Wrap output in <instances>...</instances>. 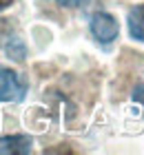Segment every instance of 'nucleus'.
<instances>
[{"label":"nucleus","instance_id":"6","mask_svg":"<svg viewBox=\"0 0 144 155\" xmlns=\"http://www.w3.org/2000/svg\"><path fill=\"white\" fill-rule=\"evenodd\" d=\"M133 102L142 104V109H144V84H140V87L133 89Z\"/></svg>","mask_w":144,"mask_h":155},{"label":"nucleus","instance_id":"4","mask_svg":"<svg viewBox=\"0 0 144 155\" xmlns=\"http://www.w3.org/2000/svg\"><path fill=\"white\" fill-rule=\"evenodd\" d=\"M129 33H131V38L144 42V2L135 5L131 11H129Z\"/></svg>","mask_w":144,"mask_h":155},{"label":"nucleus","instance_id":"3","mask_svg":"<svg viewBox=\"0 0 144 155\" xmlns=\"http://www.w3.org/2000/svg\"><path fill=\"white\" fill-rule=\"evenodd\" d=\"M33 151V140L29 135H5L0 137V155H29Z\"/></svg>","mask_w":144,"mask_h":155},{"label":"nucleus","instance_id":"2","mask_svg":"<svg viewBox=\"0 0 144 155\" xmlns=\"http://www.w3.org/2000/svg\"><path fill=\"white\" fill-rule=\"evenodd\" d=\"M89 29L91 36L102 45H111L113 40H118L120 36V25L109 11H95L89 20Z\"/></svg>","mask_w":144,"mask_h":155},{"label":"nucleus","instance_id":"1","mask_svg":"<svg viewBox=\"0 0 144 155\" xmlns=\"http://www.w3.org/2000/svg\"><path fill=\"white\" fill-rule=\"evenodd\" d=\"M27 95V82L18 71L0 64V102H22Z\"/></svg>","mask_w":144,"mask_h":155},{"label":"nucleus","instance_id":"7","mask_svg":"<svg viewBox=\"0 0 144 155\" xmlns=\"http://www.w3.org/2000/svg\"><path fill=\"white\" fill-rule=\"evenodd\" d=\"M55 2L62 7H84L89 0H55Z\"/></svg>","mask_w":144,"mask_h":155},{"label":"nucleus","instance_id":"8","mask_svg":"<svg viewBox=\"0 0 144 155\" xmlns=\"http://www.w3.org/2000/svg\"><path fill=\"white\" fill-rule=\"evenodd\" d=\"M13 2V0H0V11H2V9H7V7H9Z\"/></svg>","mask_w":144,"mask_h":155},{"label":"nucleus","instance_id":"5","mask_svg":"<svg viewBox=\"0 0 144 155\" xmlns=\"http://www.w3.org/2000/svg\"><path fill=\"white\" fill-rule=\"evenodd\" d=\"M5 51H7V55H11L13 60H25V55H27V49H25V42L20 40L18 36L16 38H7V42H5Z\"/></svg>","mask_w":144,"mask_h":155}]
</instances>
